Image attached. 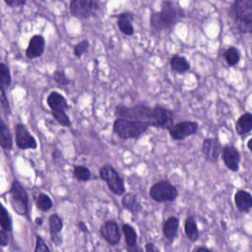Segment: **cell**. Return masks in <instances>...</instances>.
<instances>
[{
	"label": "cell",
	"mask_w": 252,
	"mask_h": 252,
	"mask_svg": "<svg viewBox=\"0 0 252 252\" xmlns=\"http://www.w3.org/2000/svg\"><path fill=\"white\" fill-rule=\"evenodd\" d=\"M89 46H90L89 40L84 39V40L80 41L79 43H77V44L74 46V55H75L77 58H80L84 53H86V52L88 51Z\"/></svg>",
	"instance_id": "33"
},
{
	"label": "cell",
	"mask_w": 252,
	"mask_h": 252,
	"mask_svg": "<svg viewBox=\"0 0 252 252\" xmlns=\"http://www.w3.org/2000/svg\"><path fill=\"white\" fill-rule=\"evenodd\" d=\"M34 252H49L50 249L45 243L44 239L40 235H35V247L33 249Z\"/></svg>",
	"instance_id": "35"
},
{
	"label": "cell",
	"mask_w": 252,
	"mask_h": 252,
	"mask_svg": "<svg viewBox=\"0 0 252 252\" xmlns=\"http://www.w3.org/2000/svg\"><path fill=\"white\" fill-rule=\"evenodd\" d=\"M252 130V114L245 112L239 116L235 123V131L239 136H244Z\"/></svg>",
	"instance_id": "22"
},
{
	"label": "cell",
	"mask_w": 252,
	"mask_h": 252,
	"mask_svg": "<svg viewBox=\"0 0 252 252\" xmlns=\"http://www.w3.org/2000/svg\"><path fill=\"white\" fill-rule=\"evenodd\" d=\"M5 3L11 7H21L26 4L25 0H5Z\"/></svg>",
	"instance_id": "38"
},
{
	"label": "cell",
	"mask_w": 252,
	"mask_h": 252,
	"mask_svg": "<svg viewBox=\"0 0 252 252\" xmlns=\"http://www.w3.org/2000/svg\"><path fill=\"white\" fill-rule=\"evenodd\" d=\"M52 78L56 83H58L59 85H62V86H67V85L70 84V80L66 76L64 70L54 71V73L52 75Z\"/></svg>",
	"instance_id": "34"
},
{
	"label": "cell",
	"mask_w": 252,
	"mask_h": 252,
	"mask_svg": "<svg viewBox=\"0 0 252 252\" xmlns=\"http://www.w3.org/2000/svg\"><path fill=\"white\" fill-rule=\"evenodd\" d=\"M174 124L173 112L160 105H155L152 107V116L150 120V126L169 130Z\"/></svg>",
	"instance_id": "8"
},
{
	"label": "cell",
	"mask_w": 252,
	"mask_h": 252,
	"mask_svg": "<svg viewBox=\"0 0 252 252\" xmlns=\"http://www.w3.org/2000/svg\"><path fill=\"white\" fill-rule=\"evenodd\" d=\"M169 64L171 70L178 74H184L190 69V63L188 62V60L185 57L179 55H173L170 58Z\"/></svg>",
	"instance_id": "24"
},
{
	"label": "cell",
	"mask_w": 252,
	"mask_h": 252,
	"mask_svg": "<svg viewBox=\"0 0 252 252\" xmlns=\"http://www.w3.org/2000/svg\"><path fill=\"white\" fill-rule=\"evenodd\" d=\"M231 17L240 32L250 33L252 32V1H234L231 6Z\"/></svg>",
	"instance_id": "2"
},
{
	"label": "cell",
	"mask_w": 252,
	"mask_h": 252,
	"mask_svg": "<svg viewBox=\"0 0 252 252\" xmlns=\"http://www.w3.org/2000/svg\"><path fill=\"white\" fill-rule=\"evenodd\" d=\"M117 27L123 34L132 35L134 33V27L132 25V21L134 19L133 14L129 12L120 13L117 16Z\"/></svg>",
	"instance_id": "20"
},
{
	"label": "cell",
	"mask_w": 252,
	"mask_h": 252,
	"mask_svg": "<svg viewBox=\"0 0 252 252\" xmlns=\"http://www.w3.org/2000/svg\"><path fill=\"white\" fill-rule=\"evenodd\" d=\"M221 145L217 137L207 138L202 144V153L205 158L211 162H216L220 155Z\"/></svg>",
	"instance_id": "13"
},
{
	"label": "cell",
	"mask_w": 252,
	"mask_h": 252,
	"mask_svg": "<svg viewBox=\"0 0 252 252\" xmlns=\"http://www.w3.org/2000/svg\"><path fill=\"white\" fill-rule=\"evenodd\" d=\"M182 17H184V12L176 3L163 1L160 10L152 13L150 23L154 31L161 32L173 27Z\"/></svg>",
	"instance_id": "1"
},
{
	"label": "cell",
	"mask_w": 252,
	"mask_h": 252,
	"mask_svg": "<svg viewBox=\"0 0 252 252\" xmlns=\"http://www.w3.org/2000/svg\"><path fill=\"white\" fill-rule=\"evenodd\" d=\"M251 142H252V139H249L248 140V144H247V147H248V150L251 152L252 149H251Z\"/></svg>",
	"instance_id": "43"
},
{
	"label": "cell",
	"mask_w": 252,
	"mask_h": 252,
	"mask_svg": "<svg viewBox=\"0 0 252 252\" xmlns=\"http://www.w3.org/2000/svg\"><path fill=\"white\" fill-rule=\"evenodd\" d=\"M184 231L186 234V237L192 241L195 242L199 238V229L197 225V221L194 217L190 216L186 219L184 223Z\"/></svg>",
	"instance_id": "25"
},
{
	"label": "cell",
	"mask_w": 252,
	"mask_h": 252,
	"mask_svg": "<svg viewBox=\"0 0 252 252\" xmlns=\"http://www.w3.org/2000/svg\"><path fill=\"white\" fill-rule=\"evenodd\" d=\"M52 157H53V158H54L55 160L62 159V158H63V156H62L61 152H60V151H58L57 149H55V150L53 151V153H52Z\"/></svg>",
	"instance_id": "40"
},
{
	"label": "cell",
	"mask_w": 252,
	"mask_h": 252,
	"mask_svg": "<svg viewBox=\"0 0 252 252\" xmlns=\"http://www.w3.org/2000/svg\"><path fill=\"white\" fill-rule=\"evenodd\" d=\"M100 236L111 246L117 245L121 240V231L117 222L113 220H106L99 229Z\"/></svg>",
	"instance_id": "12"
},
{
	"label": "cell",
	"mask_w": 252,
	"mask_h": 252,
	"mask_svg": "<svg viewBox=\"0 0 252 252\" xmlns=\"http://www.w3.org/2000/svg\"><path fill=\"white\" fill-rule=\"evenodd\" d=\"M53 118L63 127H70L71 120L67 115L66 111H51Z\"/></svg>",
	"instance_id": "32"
},
{
	"label": "cell",
	"mask_w": 252,
	"mask_h": 252,
	"mask_svg": "<svg viewBox=\"0 0 252 252\" xmlns=\"http://www.w3.org/2000/svg\"><path fill=\"white\" fill-rule=\"evenodd\" d=\"M15 139L16 145L21 150L27 149H36L37 142L35 138L30 133L28 128L22 124L18 123L15 126Z\"/></svg>",
	"instance_id": "11"
},
{
	"label": "cell",
	"mask_w": 252,
	"mask_h": 252,
	"mask_svg": "<svg viewBox=\"0 0 252 252\" xmlns=\"http://www.w3.org/2000/svg\"><path fill=\"white\" fill-rule=\"evenodd\" d=\"M45 47V39L41 34H34L30 38L27 50L26 57L28 59H35L42 55Z\"/></svg>",
	"instance_id": "15"
},
{
	"label": "cell",
	"mask_w": 252,
	"mask_h": 252,
	"mask_svg": "<svg viewBox=\"0 0 252 252\" xmlns=\"http://www.w3.org/2000/svg\"><path fill=\"white\" fill-rule=\"evenodd\" d=\"M0 101H1V107H2V109H3L6 113H10L9 100H8L7 95H6V91H5V90H2V89H1V98H0Z\"/></svg>",
	"instance_id": "36"
},
{
	"label": "cell",
	"mask_w": 252,
	"mask_h": 252,
	"mask_svg": "<svg viewBox=\"0 0 252 252\" xmlns=\"http://www.w3.org/2000/svg\"><path fill=\"white\" fill-rule=\"evenodd\" d=\"M47 105L51 111H66L69 108L66 98L58 92H51L46 98Z\"/></svg>",
	"instance_id": "18"
},
{
	"label": "cell",
	"mask_w": 252,
	"mask_h": 252,
	"mask_svg": "<svg viewBox=\"0 0 252 252\" xmlns=\"http://www.w3.org/2000/svg\"><path fill=\"white\" fill-rule=\"evenodd\" d=\"M35 203H36V207L42 212L49 211L53 206V202L51 198L45 193H39L35 197Z\"/></svg>",
	"instance_id": "30"
},
{
	"label": "cell",
	"mask_w": 252,
	"mask_h": 252,
	"mask_svg": "<svg viewBox=\"0 0 252 252\" xmlns=\"http://www.w3.org/2000/svg\"><path fill=\"white\" fill-rule=\"evenodd\" d=\"M10 240V232L0 229V246L5 247L8 245Z\"/></svg>",
	"instance_id": "37"
},
{
	"label": "cell",
	"mask_w": 252,
	"mask_h": 252,
	"mask_svg": "<svg viewBox=\"0 0 252 252\" xmlns=\"http://www.w3.org/2000/svg\"><path fill=\"white\" fill-rule=\"evenodd\" d=\"M221 158L225 166L229 170L233 172L238 171L240 163V154L235 147L230 145L224 146L221 149Z\"/></svg>",
	"instance_id": "14"
},
{
	"label": "cell",
	"mask_w": 252,
	"mask_h": 252,
	"mask_svg": "<svg viewBox=\"0 0 252 252\" xmlns=\"http://www.w3.org/2000/svg\"><path fill=\"white\" fill-rule=\"evenodd\" d=\"M99 4L95 0H73L70 2V13L79 19H87L95 15Z\"/></svg>",
	"instance_id": "9"
},
{
	"label": "cell",
	"mask_w": 252,
	"mask_h": 252,
	"mask_svg": "<svg viewBox=\"0 0 252 252\" xmlns=\"http://www.w3.org/2000/svg\"><path fill=\"white\" fill-rule=\"evenodd\" d=\"M99 177L103 180L108 189L115 195L120 196L125 193V185L118 171L111 165L105 164L99 169Z\"/></svg>",
	"instance_id": "7"
},
{
	"label": "cell",
	"mask_w": 252,
	"mask_h": 252,
	"mask_svg": "<svg viewBox=\"0 0 252 252\" xmlns=\"http://www.w3.org/2000/svg\"><path fill=\"white\" fill-rule=\"evenodd\" d=\"M150 197L157 203L172 202L178 196L177 188L168 180H159L154 183L149 191Z\"/></svg>",
	"instance_id": "6"
},
{
	"label": "cell",
	"mask_w": 252,
	"mask_h": 252,
	"mask_svg": "<svg viewBox=\"0 0 252 252\" xmlns=\"http://www.w3.org/2000/svg\"><path fill=\"white\" fill-rule=\"evenodd\" d=\"M199 124L196 121H181L175 123L168 130L169 136L172 140L182 141L186 138L193 136L198 131Z\"/></svg>",
	"instance_id": "10"
},
{
	"label": "cell",
	"mask_w": 252,
	"mask_h": 252,
	"mask_svg": "<svg viewBox=\"0 0 252 252\" xmlns=\"http://www.w3.org/2000/svg\"><path fill=\"white\" fill-rule=\"evenodd\" d=\"M78 226H79L80 230H81V231H83L84 233H89L88 226H87V224H86L84 221H80V222L78 223Z\"/></svg>",
	"instance_id": "41"
},
{
	"label": "cell",
	"mask_w": 252,
	"mask_h": 252,
	"mask_svg": "<svg viewBox=\"0 0 252 252\" xmlns=\"http://www.w3.org/2000/svg\"><path fill=\"white\" fill-rule=\"evenodd\" d=\"M115 115L117 118L144 121L150 124L152 107L145 104H136L134 106H125L120 104L115 107Z\"/></svg>",
	"instance_id": "5"
},
{
	"label": "cell",
	"mask_w": 252,
	"mask_h": 252,
	"mask_svg": "<svg viewBox=\"0 0 252 252\" xmlns=\"http://www.w3.org/2000/svg\"><path fill=\"white\" fill-rule=\"evenodd\" d=\"M73 175L78 181H89L92 177L91 170L84 165H76L73 170Z\"/></svg>",
	"instance_id": "31"
},
{
	"label": "cell",
	"mask_w": 252,
	"mask_h": 252,
	"mask_svg": "<svg viewBox=\"0 0 252 252\" xmlns=\"http://www.w3.org/2000/svg\"><path fill=\"white\" fill-rule=\"evenodd\" d=\"M35 222H36V224H39V225H40V224L42 223V220H41L40 218H36V219H35Z\"/></svg>",
	"instance_id": "44"
},
{
	"label": "cell",
	"mask_w": 252,
	"mask_h": 252,
	"mask_svg": "<svg viewBox=\"0 0 252 252\" xmlns=\"http://www.w3.org/2000/svg\"><path fill=\"white\" fill-rule=\"evenodd\" d=\"M11 74L9 67L5 63L0 64V87L2 90H7L11 85Z\"/></svg>",
	"instance_id": "29"
},
{
	"label": "cell",
	"mask_w": 252,
	"mask_h": 252,
	"mask_svg": "<svg viewBox=\"0 0 252 252\" xmlns=\"http://www.w3.org/2000/svg\"><path fill=\"white\" fill-rule=\"evenodd\" d=\"M196 251H208V252H211V249H209L207 247H204V246H199V247H195L193 249V252H196Z\"/></svg>",
	"instance_id": "42"
},
{
	"label": "cell",
	"mask_w": 252,
	"mask_h": 252,
	"mask_svg": "<svg viewBox=\"0 0 252 252\" xmlns=\"http://www.w3.org/2000/svg\"><path fill=\"white\" fill-rule=\"evenodd\" d=\"M48 224H49L51 241L55 245L60 246L63 241L62 234H61V231L63 228V221H62L61 218L57 214L50 215L49 219H48Z\"/></svg>",
	"instance_id": "16"
},
{
	"label": "cell",
	"mask_w": 252,
	"mask_h": 252,
	"mask_svg": "<svg viewBox=\"0 0 252 252\" xmlns=\"http://www.w3.org/2000/svg\"><path fill=\"white\" fill-rule=\"evenodd\" d=\"M10 202L13 210L20 216L29 215V195L20 181L15 179L9 190Z\"/></svg>",
	"instance_id": "4"
},
{
	"label": "cell",
	"mask_w": 252,
	"mask_h": 252,
	"mask_svg": "<svg viewBox=\"0 0 252 252\" xmlns=\"http://www.w3.org/2000/svg\"><path fill=\"white\" fill-rule=\"evenodd\" d=\"M235 207L241 213H249L252 207V196L248 191L238 190L234 194Z\"/></svg>",
	"instance_id": "19"
},
{
	"label": "cell",
	"mask_w": 252,
	"mask_h": 252,
	"mask_svg": "<svg viewBox=\"0 0 252 252\" xmlns=\"http://www.w3.org/2000/svg\"><path fill=\"white\" fill-rule=\"evenodd\" d=\"M145 250L147 252H158V248L152 242H148L146 245H145Z\"/></svg>",
	"instance_id": "39"
},
{
	"label": "cell",
	"mask_w": 252,
	"mask_h": 252,
	"mask_svg": "<svg viewBox=\"0 0 252 252\" xmlns=\"http://www.w3.org/2000/svg\"><path fill=\"white\" fill-rule=\"evenodd\" d=\"M121 204L124 209L128 210L132 214H137L142 210V206L138 201L137 196L132 192L123 194V197L121 199Z\"/></svg>",
	"instance_id": "23"
},
{
	"label": "cell",
	"mask_w": 252,
	"mask_h": 252,
	"mask_svg": "<svg viewBox=\"0 0 252 252\" xmlns=\"http://www.w3.org/2000/svg\"><path fill=\"white\" fill-rule=\"evenodd\" d=\"M0 226L1 230L11 232L13 223H12V218L9 214L8 210L5 208L3 204H1V215H0Z\"/></svg>",
	"instance_id": "28"
},
{
	"label": "cell",
	"mask_w": 252,
	"mask_h": 252,
	"mask_svg": "<svg viewBox=\"0 0 252 252\" xmlns=\"http://www.w3.org/2000/svg\"><path fill=\"white\" fill-rule=\"evenodd\" d=\"M179 220L178 218L171 216L167 218L162 224V235L168 242H173L178 235Z\"/></svg>",
	"instance_id": "17"
},
{
	"label": "cell",
	"mask_w": 252,
	"mask_h": 252,
	"mask_svg": "<svg viewBox=\"0 0 252 252\" xmlns=\"http://www.w3.org/2000/svg\"><path fill=\"white\" fill-rule=\"evenodd\" d=\"M149 127L148 122L123 118H116L113 122V132L123 140L137 139L143 136Z\"/></svg>",
	"instance_id": "3"
},
{
	"label": "cell",
	"mask_w": 252,
	"mask_h": 252,
	"mask_svg": "<svg viewBox=\"0 0 252 252\" xmlns=\"http://www.w3.org/2000/svg\"><path fill=\"white\" fill-rule=\"evenodd\" d=\"M122 232L124 234L126 248L128 251H137V242H138V234L136 229L128 224L124 223L122 225Z\"/></svg>",
	"instance_id": "21"
},
{
	"label": "cell",
	"mask_w": 252,
	"mask_h": 252,
	"mask_svg": "<svg viewBox=\"0 0 252 252\" xmlns=\"http://www.w3.org/2000/svg\"><path fill=\"white\" fill-rule=\"evenodd\" d=\"M0 145L1 148L4 149L5 151H10L13 148L12 134L3 119H1L0 125Z\"/></svg>",
	"instance_id": "26"
},
{
	"label": "cell",
	"mask_w": 252,
	"mask_h": 252,
	"mask_svg": "<svg viewBox=\"0 0 252 252\" xmlns=\"http://www.w3.org/2000/svg\"><path fill=\"white\" fill-rule=\"evenodd\" d=\"M223 58L227 65L229 66H235L240 60V53L239 50L236 47L229 46L225 49L223 52Z\"/></svg>",
	"instance_id": "27"
}]
</instances>
